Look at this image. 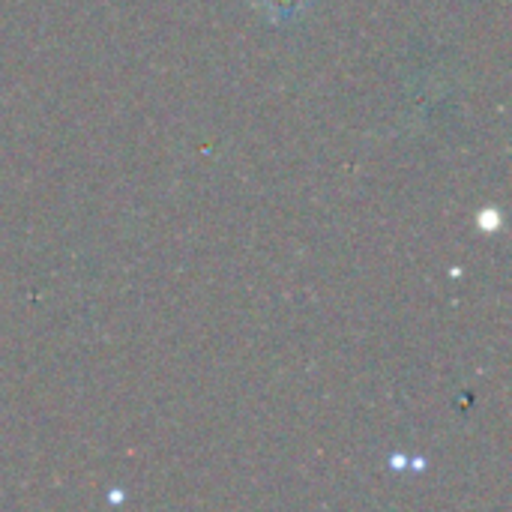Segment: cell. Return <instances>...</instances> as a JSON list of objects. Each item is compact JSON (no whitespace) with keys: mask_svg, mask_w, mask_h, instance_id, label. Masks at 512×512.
<instances>
[{"mask_svg":"<svg viewBox=\"0 0 512 512\" xmlns=\"http://www.w3.org/2000/svg\"><path fill=\"white\" fill-rule=\"evenodd\" d=\"M255 3L273 24H294L309 12L315 0H255Z\"/></svg>","mask_w":512,"mask_h":512,"instance_id":"6da1fadb","label":"cell"}]
</instances>
